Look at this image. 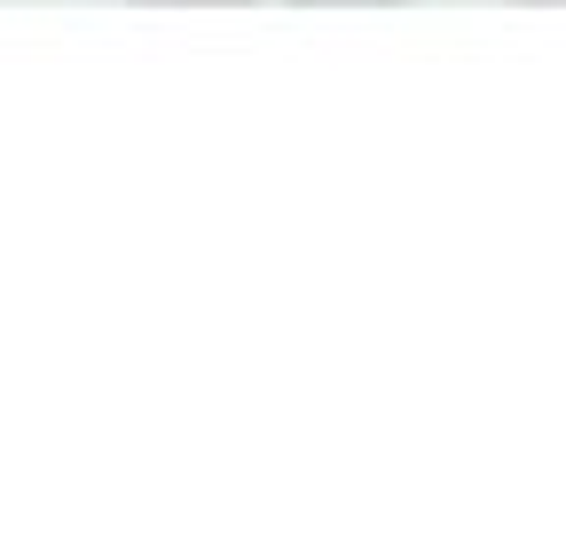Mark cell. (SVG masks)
Listing matches in <instances>:
<instances>
[{"label": "cell", "mask_w": 566, "mask_h": 535, "mask_svg": "<svg viewBox=\"0 0 566 535\" xmlns=\"http://www.w3.org/2000/svg\"><path fill=\"white\" fill-rule=\"evenodd\" d=\"M158 9H252V0H158Z\"/></svg>", "instance_id": "1"}, {"label": "cell", "mask_w": 566, "mask_h": 535, "mask_svg": "<svg viewBox=\"0 0 566 535\" xmlns=\"http://www.w3.org/2000/svg\"><path fill=\"white\" fill-rule=\"evenodd\" d=\"M307 9H331V0H307ZM354 9H378V0H354Z\"/></svg>", "instance_id": "2"}, {"label": "cell", "mask_w": 566, "mask_h": 535, "mask_svg": "<svg viewBox=\"0 0 566 535\" xmlns=\"http://www.w3.org/2000/svg\"><path fill=\"white\" fill-rule=\"evenodd\" d=\"M520 9H566V0H520Z\"/></svg>", "instance_id": "3"}]
</instances>
